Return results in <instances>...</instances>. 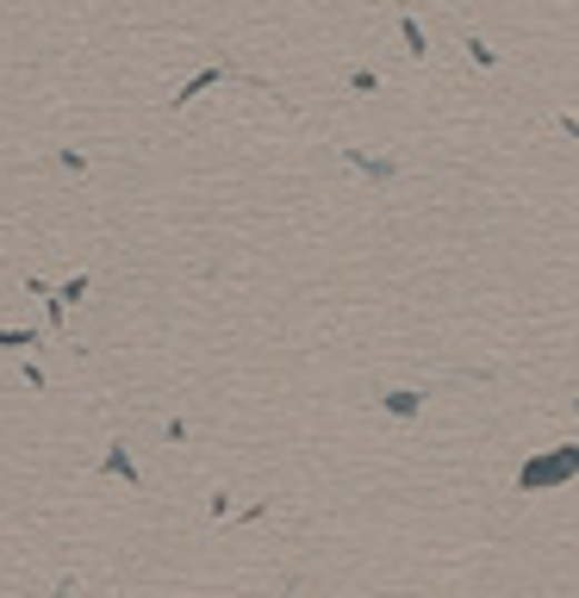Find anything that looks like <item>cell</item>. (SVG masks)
<instances>
[{
    "label": "cell",
    "instance_id": "1",
    "mask_svg": "<svg viewBox=\"0 0 579 598\" xmlns=\"http://www.w3.org/2000/svg\"><path fill=\"white\" fill-rule=\"evenodd\" d=\"M573 468H579V449H573V456H548V461H530V468H523V487H548V480H567Z\"/></svg>",
    "mask_w": 579,
    "mask_h": 598
}]
</instances>
